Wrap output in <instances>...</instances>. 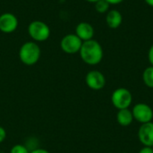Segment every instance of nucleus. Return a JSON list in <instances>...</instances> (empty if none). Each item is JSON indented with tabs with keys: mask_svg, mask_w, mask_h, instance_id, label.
I'll use <instances>...</instances> for the list:
<instances>
[{
	"mask_svg": "<svg viewBox=\"0 0 153 153\" xmlns=\"http://www.w3.org/2000/svg\"><path fill=\"white\" fill-rule=\"evenodd\" d=\"M79 54L82 60L89 65H99L104 56L102 46L99 41L93 39L82 42Z\"/></svg>",
	"mask_w": 153,
	"mask_h": 153,
	"instance_id": "f257e3e1",
	"label": "nucleus"
},
{
	"mask_svg": "<svg viewBox=\"0 0 153 153\" xmlns=\"http://www.w3.org/2000/svg\"><path fill=\"white\" fill-rule=\"evenodd\" d=\"M40 48L34 41H27L23 43L19 49V58L25 65H34L40 57Z\"/></svg>",
	"mask_w": 153,
	"mask_h": 153,
	"instance_id": "f03ea898",
	"label": "nucleus"
},
{
	"mask_svg": "<svg viewBox=\"0 0 153 153\" xmlns=\"http://www.w3.org/2000/svg\"><path fill=\"white\" fill-rule=\"evenodd\" d=\"M30 38L36 42H43L50 36V28L42 21H32L28 26Z\"/></svg>",
	"mask_w": 153,
	"mask_h": 153,
	"instance_id": "7ed1b4c3",
	"label": "nucleus"
},
{
	"mask_svg": "<svg viewBox=\"0 0 153 153\" xmlns=\"http://www.w3.org/2000/svg\"><path fill=\"white\" fill-rule=\"evenodd\" d=\"M111 102L118 110L128 108L133 102V95L129 90L126 88H118L113 91L111 95Z\"/></svg>",
	"mask_w": 153,
	"mask_h": 153,
	"instance_id": "20e7f679",
	"label": "nucleus"
},
{
	"mask_svg": "<svg viewBox=\"0 0 153 153\" xmlns=\"http://www.w3.org/2000/svg\"><path fill=\"white\" fill-rule=\"evenodd\" d=\"M82 45V41L75 35V33H70L62 38L60 41L61 49L69 55H74L79 53L81 47Z\"/></svg>",
	"mask_w": 153,
	"mask_h": 153,
	"instance_id": "39448f33",
	"label": "nucleus"
},
{
	"mask_svg": "<svg viewBox=\"0 0 153 153\" xmlns=\"http://www.w3.org/2000/svg\"><path fill=\"white\" fill-rule=\"evenodd\" d=\"M133 117L137 122L141 124H145L152 122L153 118L152 108L146 103H137L134 106Z\"/></svg>",
	"mask_w": 153,
	"mask_h": 153,
	"instance_id": "423d86ee",
	"label": "nucleus"
},
{
	"mask_svg": "<svg viewBox=\"0 0 153 153\" xmlns=\"http://www.w3.org/2000/svg\"><path fill=\"white\" fill-rule=\"evenodd\" d=\"M85 82L90 89L93 91H100L106 85V78L101 72L92 70L86 74Z\"/></svg>",
	"mask_w": 153,
	"mask_h": 153,
	"instance_id": "0eeeda50",
	"label": "nucleus"
},
{
	"mask_svg": "<svg viewBox=\"0 0 153 153\" xmlns=\"http://www.w3.org/2000/svg\"><path fill=\"white\" fill-rule=\"evenodd\" d=\"M18 27V19L12 13H4L0 15V30L4 33H12Z\"/></svg>",
	"mask_w": 153,
	"mask_h": 153,
	"instance_id": "6e6552de",
	"label": "nucleus"
},
{
	"mask_svg": "<svg viewBox=\"0 0 153 153\" xmlns=\"http://www.w3.org/2000/svg\"><path fill=\"white\" fill-rule=\"evenodd\" d=\"M138 139L144 147L153 146V123L142 124L138 130Z\"/></svg>",
	"mask_w": 153,
	"mask_h": 153,
	"instance_id": "1a4fd4ad",
	"label": "nucleus"
},
{
	"mask_svg": "<svg viewBox=\"0 0 153 153\" xmlns=\"http://www.w3.org/2000/svg\"><path fill=\"white\" fill-rule=\"evenodd\" d=\"M93 26L86 22H82L77 24L75 28V35L83 42L93 39L94 36Z\"/></svg>",
	"mask_w": 153,
	"mask_h": 153,
	"instance_id": "9d476101",
	"label": "nucleus"
},
{
	"mask_svg": "<svg viewBox=\"0 0 153 153\" xmlns=\"http://www.w3.org/2000/svg\"><path fill=\"white\" fill-rule=\"evenodd\" d=\"M123 22V15L117 9L109 10L106 14V23L108 28L116 30L120 27Z\"/></svg>",
	"mask_w": 153,
	"mask_h": 153,
	"instance_id": "9b49d317",
	"label": "nucleus"
},
{
	"mask_svg": "<svg viewBox=\"0 0 153 153\" xmlns=\"http://www.w3.org/2000/svg\"><path fill=\"white\" fill-rule=\"evenodd\" d=\"M117 121L121 126H129L134 121L132 110L129 108L118 110L117 113Z\"/></svg>",
	"mask_w": 153,
	"mask_h": 153,
	"instance_id": "f8f14e48",
	"label": "nucleus"
},
{
	"mask_svg": "<svg viewBox=\"0 0 153 153\" xmlns=\"http://www.w3.org/2000/svg\"><path fill=\"white\" fill-rule=\"evenodd\" d=\"M143 81L148 88L153 89V66L151 65L144 69L143 73Z\"/></svg>",
	"mask_w": 153,
	"mask_h": 153,
	"instance_id": "ddd939ff",
	"label": "nucleus"
},
{
	"mask_svg": "<svg viewBox=\"0 0 153 153\" xmlns=\"http://www.w3.org/2000/svg\"><path fill=\"white\" fill-rule=\"evenodd\" d=\"M110 4L106 0H99L95 3V10L99 13H107L109 11Z\"/></svg>",
	"mask_w": 153,
	"mask_h": 153,
	"instance_id": "4468645a",
	"label": "nucleus"
},
{
	"mask_svg": "<svg viewBox=\"0 0 153 153\" xmlns=\"http://www.w3.org/2000/svg\"><path fill=\"white\" fill-rule=\"evenodd\" d=\"M10 153H30L28 148L22 144H15L11 148Z\"/></svg>",
	"mask_w": 153,
	"mask_h": 153,
	"instance_id": "2eb2a0df",
	"label": "nucleus"
},
{
	"mask_svg": "<svg viewBox=\"0 0 153 153\" xmlns=\"http://www.w3.org/2000/svg\"><path fill=\"white\" fill-rule=\"evenodd\" d=\"M6 138V131L4 127L0 126V143H2Z\"/></svg>",
	"mask_w": 153,
	"mask_h": 153,
	"instance_id": "dca6fc26",
	"label": "nucleus"
},
{
	"mask_svg": "<svg viewBox=\"0 0 153 153\" xmlns=\"http://www.w3.org/2000/svg\"><path fill=\"white\" fill-rule=\"evenodd\" d=\"M148 59H149V62H150L151 65L153 66V44L151 46V48L149 49V52H148Z\"/></svg>",
	"mask_w": 153,
	"mask_h": 153,
	"instance_id": "f3484780",
	"label": "nucleus"
},
{
	"mask_svg": "<svg viewBox=\"0 0 153 153\" xmlns=\"http://www.w3.org/2000/svg\"><path fill=\"white\" fill-rule=\"evenodd\" d=\"M30 153H50L48 151L42 149V148H38V149H34L31 152H30Z\"/></svg>",
	"mask_w": 153,
	"mask_h": 153,
	"instance_id": "a211bd4d",
	"label": "nucleus"
},
{
	"mask_svg": "<svg viewBox=\"0 0 153 153\" xmlns=\"http://www.w3.org/2000/svg\"><path fill=\"white\" fill-rule=\"evenodd\" d=\"M138 153H153V151L151 147H143Z\"/></svg>",
	"mask_w": 153,
	"mask_h": 153,
	"instance_id": "6ab92c4d",
	"label": "nucleus"
},
{
	"mask_svg": "<svg viewBox=\"0 0 153 153\" xmlns=\"http://www.w3.org/2000/svg\"><path fill=\"white\" fill-rule=\"evenodd\" d=\"M106 1L111 5V4H119L122 2H124L125 0H106Z\"/></svg>",
	"mask_w": 153,
	"mask_h": 153,
	"instance_id": "aec40b11",
	"label": "nucleus"
},
{
	"mask_svg": "<svg viewBox=\"0 0 153 153\" xmlns=\"http://www.w3.org/2000/svg\"><path fill=\"white\" fill-rule=\"evenodd\" d=\"M144 2L151 7H153V0H144Z\"/></svg>",
	"mask_w": 153,
	"mask_h": 153,
	"instance_id": "412c9836",
	"label": "nucleus"
},
{
	"mask_svg": "<svg viewBox=\"0 0 153 153\" xmlns=\"http://www.w3.org/2000/svg\"><path fill=\"white\" fill-rule=\"evenodd\" d=\"M85 1H87V2H89V3H93V4H95V3H97L99 0H85Z\"/></svg>",
	"mask_w": 153,
	"mask_h": 153,
	"instance_id": "4be33fe9",
	"label": "nucleus"
},
{
	"mask_svg": "<svg viewBox=\"0 0 153 153\" xmlns=\"http://www.w3.org/2000/svg\"><path fill=\"white\" fill-rule=\"evenodd\" d=\"M151 148H152V151H153V146H152V147H151Z\"/></svg>",
	"mask_w": 153,
	"mask_h": 153,
	"instance_id": "5701e85b",
	"label": "nucleus"
},
{
	"mask_svg": "<svg viewBox=\"0 0 153 153\" xmlns=\"http://www.w3.org/2000/svg\"><path fill=\"white\" fill-rule=\"evenodd\" d=\"M122 153H127V152H122Z\"/></svg>",
	"mask_w": 153,
	"mask_h": 153,
	"instance_id": "b1692460",
	"label": "nucleus"
}]
</instances>
